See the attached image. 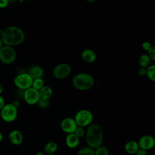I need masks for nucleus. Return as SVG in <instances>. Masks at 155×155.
Listing matches in <instances>:
<instances>
[{
	"instance_id": "nucleus-1",
	"label": "nucleus",
	"mask_w": 155,
	"mask_h": 155,
	"mask_svg": "<svg viewBox=\"0 0 155 155\" xmlns=\"http://www.w3.org/2000/svg\"><path fill=\"white\" fill-rule=\"evenodd\" d=\"M4 45L15 46L22 44L25 39L24 31L17 26H9L3 30L1 38Z\"/></svg>"
},
{
	"instance_id": "nucleus-2",
	"label": "nucleus",
	"mask_w": 155,
	"mask_h": 155,
	"mask_svg": "<svg viewBox=\"0 0 155 155\" xmlns=\"http://www.w3.org/2000/svg\"><path fill=\"white\" fill-rule=\"evenodd\" d=\"M85 140L88 147L95 149L102 145L104 133L102 127L97 124H91L88 126L85 132Z\"/></svg>"
},
{
	"instance_id": "nucleus-3",
	"label": "nucleus",
	"mask_w": 155,
	"mask_h": 155,
	"mask_svg": "<svg viewBox=\"0 0 155 155\" xmlns=\"http://www.w3.org/2000/svg\"><path fill=\"white\" fill-rule=\"evenodd\" d=\"M94 84L93 77L86 73H79L74 74L72 78L73 87L80 91H86L91 89Z\"/></svg>"
},
{
	"instance_id": "nucleus-4",
	"label": "nucleus",
	"mask_w": 155,
	"mask_h": 155,
	"mask_svg": "<svg viewBox=\"0 0 155 155\" xmlns=\"http://www.w3.org/2000/svg\"><path fill=\"white\" fill-rule=\"evenodd\" d=\"M74 119L78 126L84 128L92 124L93 115L90 110L82 109L76 113Z\"/></svg>"
},
{
	"instance_id": "nucleus-5",
	"label": "nucleus",
	"mask_w": 155,
	"mask_h": 155,
	"mask_svg": "<svg viewBox=\"0 0 155 155\" xmlns=\"http://www.w3.org/2000/svg\"><path fill=\"white\" fill-rule=\"evenodd\" d=\"M0 116L4 122H12L18 116V108L12 103L5 104L0 110Z\"/></svg>"
},
{
	"instance_id": "nucleus-6",
	"label": "nucleus",
	"mask_w": 155,
	"mask_h": 155,
	"mask_svg": "<svg viewBox=\"0 0 155 155\" xmlns=\"http://www.w3.org/2000/svg\"><path fill=\"white\" fill-rule=\"evenodd\" d=\"M16 59V52L11 46L3 45L0 49V61L4 64H11Z\"/></svg>"
},
{
	"instance_id": "nucleus-7",
	"label": "nucleus",
	"mask_w": 155,
	"mask_h": 155,
	"mask_svg": "<svg viewBox=\"0 0 155 155\" xmlns=\"http://www.w3.org/2000/svg\"><path fill=\"white\" fill-rule=\"evenodd\" d=\"M32 78L28 74V73H19L15 76L13 80L15 85L19 89L22 91L31 87Z\"/></svg>"
},
{
	"instance_id": "nucleus-8",
	"label": "nucleus",
	"mask_w": 155,
	"mask_h": 155,
	"mask_svg": "<svg viewBox=\"0 0 155 155\" xmlns=\"http://www.w3.org/2000/svg\"><path fill=\"white\" fill-rule=\"evenodd\" d=\"M71 72V66L67 63H61L56 65L52 70L53 76L58 79L68 77Z\"/></svg>"
},
{
	"instance_id": "nucleus-9",
	"label": "nucleus",
	"mask_w": 155,
	"mask_h": 155,
	"mask_svg": "<svg viewBox=\"0 0 155 155\" xmlns=\"http://www.w3.org/2000/svg\"><path fill=\"white\" fill-rule=\"evenodd\" d=\"M22 96L25 102L31 105L36 104L41 98L39 91L33 87H30L25 90L23 92Z\"/></svg>"
},
{
	"instance_id": "nucleus-10",
	"label": "nucleus",
	"mask_w": 155,
	"mask_h": 155,
	"mask_svg": "<svg viewBox=\"0 0 155 155\" xmlns=\"http://www.w3.org/2000/svg\"><path fill=\"white\" fill-rule=\"evenodd\" d=\"M137 143L139 148L147 151L152 149L154 147L155 139L152 136L146 134L139 138Z\"/></svg>"
},
{
	"instance_id": "nucleus-11",
	"label": "nucleus",
	"mask_w": 155,
	"mask_h": 155,
	"mask_svg": "<svg viewBox=\"0 0 155 155\" xmlns=\"http://www.w3.org/2000/svg\"><path fill=\"white\" fill-rule=\"evenodd\" d=\"M77 126L74 118L69 117L63 119L60 123V127L62 131L67 134L74 133Z\"/></svg>"
},
{
	"instance_id": "nucleus-12",
	"label": "nucleus",
	"mask_w": 155,
	"mask_h": 155,
	"mask_svg": "<svg viewBox=\"0 0 155 155\" xmlns=\"http://www.w3.org/2000/svg\"><path fill=\"white\" fill-rule=\"evenodd\" d=\"M8 137L10 143L15 145H20L23 141V135L22 133L18 130H12L9 133Z\"/></svg>"
},
{
	"instance_id": "nucleus-13",
	"label": "nucleus",
	"mask_w": 155,
	"mask_h": 155,
	"mask_svg": "<svg viewBox=\"0 0 155 155\" xmlns=\"http://www.w3.org/2000/svg\"><path fill=\"white\" fill-rule=\"evenodd\" d=\"M80 139L74 134V133H70L67 134L65 142L66 145L70 148H76L79 143Z\"/></svg>"
},
{
	"instance_id": "nucleus-14",
	"label": "nucleus",
	"mask_w": 155,
	"mask_h": 155,
	"mask_svg": "<svg viewBox=\"0 0 155 155\" xmlns=\"http://www.w3.org/2000/svg\"><path fill=\"white\" fill-rule=\"evenodd\" d=\"M81 58L84 61L87 63H92L96 59L97 55L93 50L87 48L82 51L81 53Z\"/></svg>"
},
{
	"instance_id": "nucleus-15",
	"label": "nucleus",
	"mask_w": 155,
	"mask_h": 155,
	"mask_svg": "<svg viewBox=\"0 0 155 155\" xmlns=\"http://www.w3.org/2000/svg\"><path fill=\"white\" fill-rule=\"evenodd\" d=\"M43 68L39 65H33L28 70V73L33 79L37 78H42L44 75Z\"/></svg>"
},
{
	"instance_id": "nucleus-16",
	"label": "nucleus",
	"mask_w": 155,
	"mask_h": 155,
	"mask_svg": "<svg viewBox=\"0 0 155 155\" xmlns=\"http://www.w3.org/2000/svg\"><path fill=\"white\" fill-rule=\"evenodd\" d=\"M139 147L137 142L133 140L128 141L124 146V150L125 152L129 154H134L139 150Z\"/></svg>"
},
{
	"instance_id": "nucleus-17",
	"label": "nucleus",
	"mask_w": 155,
	"mask_h": 155,
	"mask_svg": "<svg viewBox=\"0 0 155 155\" xmlns=\"http://www.w3.org/2000/svg\"><path fill=\"white\" fill-rule=\"evenodd\" d=\"M39 93L41 98L49 99L53 95V90L50 87L44 85L39 90Z\"/></svg>"
},
{
	"instance_id": "nucleus-18",
	"label": "nucleus",
	"mask_w": 155,
	"mask_h": 155,
	"mask_svg": "<svg viewBox=\"0 0 155 155\" xmlns=\"http://www.w3.org/2000/svg\"><path fill=\"white\" fill-rule=\"evenodd\" d=\"M57 149H58V145L54 141H50L47 142L44 147V152L47 154H54L56 151Z\"/></svg>"
},
{
	"instance_id": "nucleus-19",
	"label": "nucleus",
	"mask_w": 155,
	"mask_h": 155,
	"mask_svg": "<svg viewBox=\"0 0 155 155\" xmlns=\"http://www.w3.org/2000/svg\"><path fill=\"white\" fill-rule=\"evenodd\" d=\"M151 60L147 54H142L139 58V64L140 67L147 68L151 65Z\"/></svg>"
},
{
	"instance_id": "nucleus-20",
	"label": "nucleus",
	"mask_w": 155,
	"mask_h": 155,
	"mask_svg": "<svg viewBox=\"0 0 155 155\" xmlns=\"http://www.w3.org/2000/svg\"><path fill=\"white\" fill-rule=\"evenodd\" d=\"M147 78L151 81H155V65H150L146 68V74Z\"/></svg>"
},
{
	"instance_id": "nucleus-21",
	"label": "nucleus",
	"mask_w": 155,
	"mask_h": 155,
	"mask_svg": "<svg viewBox=\"0 0 155 155\" xmlns=\"http://www.w3.org/2000/svg\"><path fill=\"white\" fill-rule=\"evenodd\" d=\"M76 155H94V149L88 146L84 147L78 151Z\"/></svg>"
},
{
	"instance_id": "nucleus-22",
	"label": "nucleus",
	"mask_w": 155,
	"mask_h": 155,
	"mask_svg": "<svg viewBox=\"0 0 155 155\" xmlns=\"http://www.w3.org/2000/svg\"><path fill=\"white\" fill-rule=\"evenodd\" d=\"M94 155H110L108 149L102 145H101L94 149Z\"/></svg>"
},
{
	"instance_id": "nucleus-23",
	"label": "nucleus",
	"mask_w": 155,
	"mask_h": 155,
	"mask_svg": "<svg viewBox=\"0 0 155 155\" xmlns=\"http://www.w3.org/2000/svg\"><path fill=\"white\" fill-rule=\"evenodd\" d=\"M44 86V82L42 78H37L33 80L31 87H33V88L39 91Z\"/></svg>"
},
{
	"instance_id": "nucleus-24",
	"label": "nucleus",
	"mask_w": 155,
	"mask_h": 155,
	"mask_svg": "<svg viewBox=\"0 0 155 155\" xmlns=\"http://www.w3.org/2000/svg\"><path fill=\"white\" fill-rule=\"evenodd\" d=\"M85 132H86V131L85 130L84 127L77 126V127L76 128L73 133H74L80 139V138L85 136Z\"/></svg>"
},
{
	"instance_id": "nucleus-25",
	"label": "nucleus",
	"mask_w": 155,
	"mask_h": 155,
	"mask_svg": "<svg viewBox=\"0 0 155 155\" xmlns=\"http://www.w3.org/2000/svg\"><path fill=\"white\" fill-rule=\"evenodd\" d=\"M36 104L41 108H43V109L46 108L49 105V101H48V99L40 98Z\"/></svg>"
},
{
	"instance_id": "nucleus-26",
	"label": "nucleus",
	"mask_w": 155,
	"mask_h": 155,
	"mask_svg": "<svg viewBox=\"0 0 155 155\" xmlns=\"http://www.w3.org/2000/svg\"><path fill=\"white\" fill-rule=\"evenodd\" d=\"M147 55L151 61L155 60V47L152 45L147 51Z\"/></svg>"
},
{
	"instance_id": "nucleus-27",
	"label": "nucleus",
	"mask_w": 155,
	"mask_h": 155,
	"mask_svg": "<svg viewBox=\"0 0 155 155\" xmlns=\"http://www.w3.org/2000/svg\"><path fill=\"white\" fill-rule=\"evenodd\" d=\"M151 46H152L150 42H148V41H145V42H143L142 43V48H143L145 51H147L148 50V49H149Z\"/></svg>"
},
{
	"instance_id": "nucleus-28",
	"label": "nucleus",
	"mask_w": 155,
	"mask_h": 155,
	"mask_svg": "<svg viewBox=\"0 0 155 155\" xmlns=\"http://www.w3.org/2000/svg\"><path fill=\"white\" fill-rule=\"evenodd\" d=\"M9 2L8 0H0V8H6Z\"/></svg>"
},
{
	"instance_id": "nucleus-29",
	"label": "nucleus",
	"mask_w": 155,
	"mask_h": 155,
	"mask_svg": "<svg viewBox=\"0 0 155 155\" xmlns=\"http://www.w3.org/2000/svg\"><path fill=\"white\" fill-rule=\"evenodd\" d=\"M137 73L140 76H144L146 74V68L140 67L138 69Z\"/></svg>"
},
{
	"instance_id": "nucleus-30",
	"label": "nucleus",
	"mask_w": 155,
	"mask_h": 155,
	"mask_svg": "<svg viewBox=\"0 0 155 155\" xmlns=\"http://www.w3.org/2000/svg\"><path fill=\"white\" fill-rule=\"evenodd\" d=\"M135 155H147V151L139 148V150L136 151V153L134 154Z\"/></svg>"
},
{
	"instance_id": "nucleus-31",
	"label": "nucleus",
	"mask_w": 155,
	"mask_h": 155,
	"mask_svg": "<svg viewBox=\"0 0 155 155\" xmlns=\"http://www.w3.org/2000/svg\"><path fill=\"white\" fill-rule=\"evenodd\" d=\"M5 104V101L4 97L1 95H0V110L3 108Z\"/></svg>"
},
{
	"instance_id": "nucleus-32",
	"label": "nucleus",
	"mask_w": 155,
	"mask_h": 155,
	"mask_svg": "<svg viewBox=\"0 0 155 155\" xmlns=\"http://www.w3.org/2000/svg\"><path fill=\"white\" fill-rule=\"evenodd\" d=\"M12 104L15 107H16L17 108L20 106V102H19V101L18 100V99L14 100V101L12 102Z\"/></svg>"
},
{
	"instance_id": "nucleus-33",
	"label": "nucleus",
	"mask_w": 155,
	"mask_h": 155,
	"mask_svg": "<svg viewBox=\"0 0 155 155\" xmlns=\"http://www.w3.org/2000/svg\"><path fill=\"white\" fill-rule=\"evenodd\" d=\"M47 154L44 151H38L36 153V155H46Z\"/></svg>"
},
{
	"instance_id": "nucleus-34",
	"label": "nucleus",
	"mask_w": 155,
	"mask_h": 155,
	"mask_svg": "<svg viewBox=\"0 0 155 155\" xmlns=\"http://www.w3.org/2000/svg\"><path fill=\"white\" fill-rule=\"evenodd\" d=\"M3 91H4L3 85L1 84H0V95H1V94L3 93Z\"/></svg>"
},
{
	"instance_id": "nucleus-35",
	"label": "nucleus",
	"mask_w": 155,
	"mask_h": 155,
	"mask_svg": "<svg viewBox=\"0 0 155 155\" xmlns=\"http://www.w3.org/2000/svg\"><path fill=\"white\" fill-rule=\"evenodd\" d=\"M2 139H3V134H2V133L0 131V142L2 140Z\"/></svg>"
},
{
	"instance_id": "nucleus-36",
	"label": "nucleus",
	"mask_w": 155,
	"mask_h": 155,
	"mask_svg": "<svg viewBox=\"0 0 155 155\" xmlns=\"http://www.w3.org/2000/svg\"><path fill=\"white\" fill-rule=\"evenodd\" d=\"M87 2H88V3H93V2H95L96 0H85Z\"/></svg>"
},
{
	"instance_id": "nucleus-37",
	"label": "nucleus",
	"mask_w": 155,
	"mask_h": 155,
	"mask_svg": "<svg viewBox=\"0 0 155 155\" xmlns=\"http://www.w3.org/2000/svg\"><path fill=\"white\" fill-rule=\"evenodd\" d=\"M4 45V44H3V43H2V40H1V39L0 38V49L2 48V47Z\"/></svg>"
},
{
	"instance_id": "nucleus-38",
	"label": "nucleus",
	"mask_w": 155,
	"mask_h": 155,
	"mask_svg": "<svg viewBox=\"0 0 155 155\" xmlns=\"http://www.w3.org/2000/svg\"><path fill=\"white\" fill-rule=\"evenodd\" d=\"M2 32H3V30H2L1 28H0V38H1V36L2 35Z\"/></svg>"
},
{
	"instance_id": "nucleus-39",
	"label": "nucleus",
	"mask_w": 155,
	"mask_h": 155,
	"mask_svg": "<svg viewBox=\"0 0 155 155\" xmlns=\"http://www.w3.org/2000/svg\"><path fill=\"white\" fill-rule=\"evenodd\" d=\"M16 0H8V2L10 3V2H15V1H16Z\"/></svg>"
},
{
	"instance_id": "nucleus-40",
	"label": "nucleus",
	"mask_w": 155,
	"mask_h": 155,
	"mask_svg": "<svg viewBox=\"0 0 155 155\" xmlns=\"http://www.w3.org/2000/svg\"><path fill=\"white\" fill-rule=\"evenodd\" d=\"M46 155H56V154L54 153V154H46Z\"/></svg>"
}]
</instances>
